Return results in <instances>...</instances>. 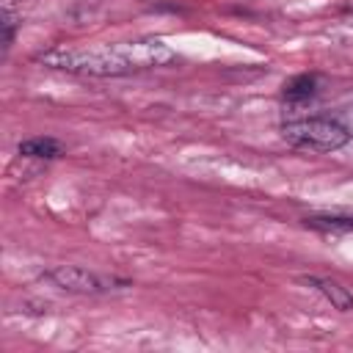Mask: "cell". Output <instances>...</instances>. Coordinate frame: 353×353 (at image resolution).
<instances>
[{
  "instance_id": "6da1fadb",
  "label": "cell",
  "mask_w": 353,
  "mask_h": 353,
  "mask_svg": "<svg viewBox=\"0 0 353 353\" xmlns=\"http://www.w3.org/2000/svg\"><path fill=\"white\" fill-rule=\"evenodd\" d=\"M44 66L74 72V74H94V77H116L130 74L138 69H152L174 61V50L160 39H141V41H116L99 47H58L39 58Z\"/></svg>"
},
{
  "instance_id": "7a4b0ae2",
  "label": "cell",
  "mask_w": 353,
  "mask_h": 353,
  "mask_svg": "<svg viewBox=\"0 0 353 353\" xmlns=\"http://www.w3.org/2000/svg\"><path fill=\"white\" fill-rule=\"evenodd\" d=\"M281 138L298 149L336 152L350 141V132L331 119H298L281 127Z\"/></svg>"
},
{
  "instance_id": "3957f363",
  "label": "cell",
  "mask_w": 353,
  "mask_h": 353,
  "mask_svg": "<svg viewBox=\"0 0 353 353\" xmlns=\"http://www.w3.org/2000/svg\"><path fill=\"white\" fill-rule=\"evenodd\" d=\"M44 281H50L58 290L77 292V295H99V292H108V290H116V287H124L127 284L121 279L99 276V273L85 270V268H77V265H55V268H50L44 273Z\"/></svg>"
},
{
  "instance_id": "277c9868",
  "label": "cell",
  "mask_w": 353,
  "mask_h": 353,
  "mask_svg": "<svg viewBox=\"0 0 353 353\" xmlns=\"http://www.w3.org/2000/svg\"><path fill=\"white\" fill-rule=\"evenodd\" d=\"M312 287H317L320 292H323V298L334 306V309H339V312H350L353 309V295L342 287V284H336L334 279H323V276H309L306 279Z\"/></svg>"
},
{
  "instance_id": "5b68a950",
  "label": "cell",
  "mask_w": 353,
  "mask_h": 353,
  "mask_svg": "<svg viewBox=\"0 0 353 353\" xmlns=\"http://www.w3.org/2000/svg\"><path fill=\"white\" fill-rule=\"evenodd\" d=\"M63 152V146H61V141H55V138H28V141H22L19 143V154H25V157H39V160H52V157H58Z\"/></svg>"
},
{
  "instance_id": "8992f818",
  "label": "cell",
  "mask_w": 353,
  "mask_h": 353,
  "mask_svg": "<svg viewBox=\"0 0 353 353\" xmlns=\"http://www.w3.org/2000/svg\"><path fill=\"white\" fill-rule=\"evenodd\" d=\"M284 99L287 102H301V99H309L314 94V77L312 74H295L284 83Z\"/></svg>"
},
{
  "instance_id": "52a82bcc",
  "label": "cell",
  "mask_w": 353,
  "mask_h": 353,
  "mask_svg": "<svg viewBox=\"0 0 353 353\" xmlns=\"http://www.w3.org/2000/svg\"><path fill=\"white\" fill-rule=\"evenodd\" d=\"M306 226L320 229V232H353V218L350 215H312L306 218Z\"/></svg>"
},
{
  "instance_id": "ba28073f",
  "label": "cell",
  "mask_w": 353,
  "mask_h": 353,
  "mask_svg": "<svg viewBox=\"0 0 353 353\" xmlns=\"http://www.w3.org/2000/svg\"><path fill=\"white\" fill-rule=\"evenodd\" d=\"M0 28H3V52H8V47H11V41H14V17L8 14V11H3V22H0Z\"/></svg>"
}]
</instances>
